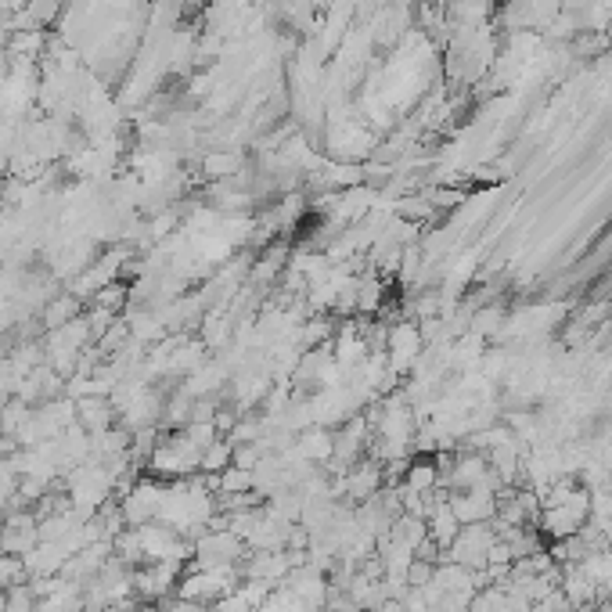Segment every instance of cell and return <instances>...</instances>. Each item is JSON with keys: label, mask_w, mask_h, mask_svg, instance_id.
I'll return each instance as SVG.
<instances>
[{"label": "cell", "mask_w": 612, "mask_h": 612, "mask_svg": "<svg viewBox=\"0 0 612 612\" xmlns=\"http://www.w3.org/2000/svg\"><path fill=\"white\" fill-rule=\"evenodd\" d=\"M155 476H166V479H180V476H191L202 468V447L191 443L188 432H173L159 447L152 450V461H148Z\"/></svg>", "instance_id": "cell-1"}, {"label": "cell", "mask_w": 612, "mask_h": 612, "mask_svg": "<svg viewBox=\"0 0 612 612\" xmlns=\"http://www.w3.org/2000/svg\"><path fill=\"white\" fill-rule=\"evenodd\" d=\"M195 566L202 569H234V562L245 558V540L234 530H220V533H206V537L195 540Z\"/></svg>", "instance_id": "cell-2"}, {"label": "cell", "mask_w": 612, "mask_h": 612, "mask_svg": "<svg viewBox=\"0 0 612 612\" xmlns=\"http://www.w3.org/2000/svg\"><path fill=\"white\" fill-rule=\"evenodd\" d=\"M162 494H166V486L155 483V479H141V483H134V490H130L123 501V519L130 522V526L155 522L159 519V508H162Z\"/></svg>", "instance_id": "cell-3"}, {"label": "cell", "mask_w": 612, "mask_h": 612, "mask_svg": "<svg viewBox=\"0 0 612 612\" xmlns=\"http://www.w3.org/2000/svg\"><path fill=\"white\" fill-rule=\"evenodd\" d=\"M299 454H303L306 461H332V454H335V432H328L324 425H314V429H310L303 440H299Z\"/></svg>", "instance_id": "cell-4"}, {"label": "cell", "mask_w": 612, "mask_h": 612, "mask_svg": "<svg viewBox=\"0 0 612 612\" xmlns=\"http://www.w3.org/2000/svg\"><path fill=\"white\" fill-rule=\"evenodd\" d=\"M378 479H382V472H378L375 465H357L350 476L342 479V486L350 490L353 501H371V497H375V490H378Z\"/></svg>", "instance_id": "cell-5"}]
</instances>
